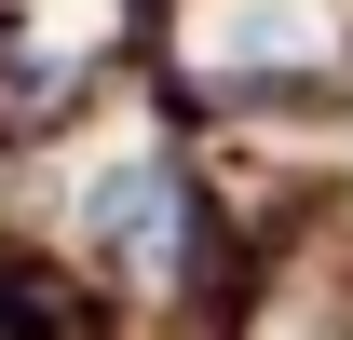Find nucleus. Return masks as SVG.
Returning a JSON list of instances; mask_svg holds the SVG:
<instances>
[{"instance_id": "1", "label": "nucleus", "mask_w": 353, "mask_h": 340, "mask_svg": "<svg viewBox=\"0 0 353 340\" xmlns=\"http://www.w3.org/2000/svg\"><path fill=\"white\" fill-rule=\"evenodd\" d=\"M218 55H231V68H299V55H312V0H231V14H218Z\"/></svg>"}, {"instance_id": "2", "label": "nucleus", "mask_w": 353, "mask_h": 340, "mask_svg": "<svg viewBox=\"0 0 353 340\" xmlns=\"http://www.w3.org/2000/svg\"><path fill=\"white\" fill-rule=\"evenodd\" d=\"M95 232H109V245H163V164H150V150H109V177H95Z\"/></svg>"}]
</instances>
